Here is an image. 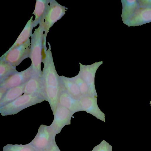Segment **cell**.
Returning a JSON list of instances; mask_svg holds the SVG:
<instances>
[{"label": "cell", "mask_w": 151, "mask_h": 151, "mask_svg": "<svg viewBox=\"0 0 151 151\" xmlns=\"http://www.w3.org/2000/svg\"><path fill=\"white\" fill-rule=\"evenodd\" d=\"M42 151V150H38V151Z\"/></svg>", "instance_id": "23"}, {"label": "cell", "mask_w": 151, "mask_h": 151, "mask_svg": "<svg viewBox=\"0 0 151 151\" xmlns=\"http://www.w3.org/2000/svg\"><path fill=\"white\" fill-rule=\"evenodd\" d=\"M46 100L39 96L24 94L13 101L0 107V113L3 116L16 114L30 106Z\"/></svg>", "instance_id": "3"}, {"label": "cell", "mask_w": 151, "mask_h": 151, "mask_svg": "<svg viewBox=\"0 0 151 151\" xmlns=\"http://www.w3.org/2000/svg\"><path fill=\"white\" fill-rule=\"evenodd\" d=\"M47 43L49 48L42 62L44 66L41 78L47 101L54 114L58 103L60 95L63 88L55 70L50 44Z\"/></svg>", "instance_id": "1"}, {"label": "cell", "mask_w": 151, "mask_h": 151, "mask_svg": "<svg viewBox=\"0 0 151 151\" xmlns=\"http://www.w3.org/2000/svg\"><path fill=\"white\" fill-rule=\"evenodd\" d=\"M67 9L55 0H47L46 8L39 24L46 37L50 29L65 14Z\"/></svg>", "instance_id": "4"}, {"label": "cell", "mask_w": 151, "mask_h": 151, "mask_svg": "<svg viewBox=\"0 0 151 151\" xmlns=\"http://www.w3.org/2000/svg\"><path fill=\"white\" fill-rule=\"evenodd\" d=\"M102 63V61L87 66L83 65L80 63V74L83 80L88 85L91 94H93L95 91L94 86L95 73L98 68Z\"/></svg>", "instance_id": "9"}, {"label": "cell", "mask_w": 151, "mask_h": 151, "mask_svg": "<svg viewBox=\"0 0 151 151\" xmlns=\"http://www.w3.org/2000/svg\"><path fill=\"white\" fill-rule=\"evenodd\" d=\"M43 151H60L55 139L52 143Z\"/></svg>", "instance_id": "21"}, {"label": "cell", "mask_w": 151, "mask_h": 151, "mask_svg": "<svg viewBox=\"0 0 151 151\" xmlns=\"http://www.w3.org/2000/svg\"><path fill=\"white\" fill-rule=\"evenodd\" d=\"M16 66L0 60V83L17 71Z\"/></svg>", "instance_id": "17"}, {"label": "cell", "mask_w": 151, "mask_h": 151, "mask_svg": "<svg viewBox=\"0 0 151 151\" xmlns=\"http://www.w3.org/2000/svg\"><path fill=\"white\" fill-rule=\"evenodd\" d=\"M24 94L37 95L44 98L47 101L41 77L37 75L33 76L26 83Z\"/></svg>", "instance_id": "10"}, {"label": "cell", "mask_w": 151, "mask_h": 151, "mask_svg": "<svg viewBox=\"0 0 151 151\" xmlns=\"http://www.w3.org/2000/svg\"><path fill=\"white\" fill-rule=\"evenodd\" d=\"M34 75V72L30 65L23 71H17L9 76L0 83V100L7 90L26 83Z\"/></svg>", "instance_id": "5"}, {"label": "cell", "mask_w": 151, "mask_h": 151, "mask_svg": "<svg viewBox=\"0 0 151 151\" xmlns=\"http://www.w3.org/2000/svg\"><path fill=\"white\" fill-rule=\"evenodd\" d=\"M71 114L69 109L58 103L53 114V120L50 125L56 134L59 133L65 126L70 124Z\"/></svg>", "instance_id": "8"}, {"label": "cell", "mask_w": 151, "mask_h": 151, "mask_svg": "<svg viewBox=\"0 0 151 151\" xmlns=\"http://www.w3.org/2000/svg\"><path fill=\"white\" fill-rule=\"evenodd\" d=\"M44 31L40 26L35 29L31 36L29 57L31 60L32 66L35 75L41 77L42 72L41 63L45 55L47 47L46 46V37Z\"/></svg>", "instance_id": "2"}, {"label": "cell", "mask_w": 151, "mask_h": 151, "mask_svg": "<svg viewBox=\"0 0 151 151\" xmlns=\"http://www.w3.org/2000/svg\"><path fill=\"white\" fill-rule=\"evenodd\" d=\"M31 42L29 39L17 47L9 49L0 58V60L16 66L26 58H29Z\"/></svg>", "instance_id": "6"}, {"label": "cell", "mask_w": 151, "mask_h": 151, "mask_svg": "<svg viewBox=\"0 0 151 151\" xmlns=\"http://www.w3.org/2000/svg\"><path fill=\"white\" fill-rule=\"evenodd\" d=\"M32 18L33 16H32L27 22L16 41L9 49L21 45L28 41L29 39V37H31L32 34L33 29L35 27L32 22Z\"/></svg>", "instance_id": "14"}, {"label": "cell", "mask_w": 151, "mask_h": 151, "mask_svg": "<svg viewBox=\"0 0 151 151\" xmlns=\"http://www.w3.org/2000/svg\"><path fill=\"white\" fill-rule=\"evenodd\" d=\"M3 151H37L29 143L22 145L8 144L3 148Z\"/></svg>", "instance_id": "18"}, {"label": "cell", "mask_w": 151, "mask_h": 151, "mask_svg": "<svg viewBox=\"0 0 151 151\" xmlns=\"http://www.w3.org/2000/svg\"><path fill=\"white\" fill-rule=\"evenodd\" d=\"M58 103L72 112L81 109L80 102L73 98L64 88L60 95Z\"/></svg>", "instance_id": "11"}, {"label": "cell", "mask_w": 151, "mask_h": 151, "mask_svg": "<svg viewBox=\"0 0 151 151\" xmlns=\"http://www.w3.org/2000/svg\"><path fill=\"white\" fill-rule=\"evenodd\" d=\"M112 146L105 140L94 147L91 151H112Z\"/></svg>", "instance_id": "20"}, {"label": "cell", "mask_w": 151, "mask_h": 151, "mask_svg": "<svg viewBox=\"0 0 151 151\" xmlns=\"http://www.w3.org/2000/svg\"><path fill=\"white\" fill-rule=\"evenodd\" d=\"M26 83L7 90L0 100V107L13 101L21 96L24 93Z\"/></svg>", "instance_id": "13"}, {"label": "cell", "mask_w": 151, "mask_h": 151, "mask_svg": "<svg viewBox=\"0 0 151 151\" xmlns=\"http://www.w3.org/2000/svg\"><path fill=\"white\" fill-rule=\"evenodd\" d=\"M56 134L50 126L41 124L35 137L29 143L37 151H43L55 139Z\"/></svg>", "instance_id": "7"}, {"label": "cell", "mask_w": 151, "mask_h": 151, "mask_svg": "<svg viewBox=\"0 0 151 151\" xmlns=\"http://www.w3.org/2000/svg\"><path fill=\"white\" fill-rule=\"evenodd\" d=\"M64 89L72 96L77 97L81 96V92L77 84L71 79L63 76H60Z\"/></svg>", "instance_id": "15"}, {"label": "cell", "mask_w": 151, "mask_h": 151, "mask_svg": "<svg viewBox=\"0 0 151 151\" xmlns=\"http://www.w3.org/2000/svg\"><path fill=\"white\" fill-rule=\"evenodd\" d=\"M150 105L151 106V101H150Z\"/></svg>", "instance_id": "22"}, {"label": "cell", "mask_w": 151, "mask_h": 151, "mask_svg": "<svg viewBox=\"0 0 151 151\" xmlns=\"http://www.w3.org/2000/svg\"><path fill=\"white\" fill-rule=\"evenodd\" d=\"M71 79L74 81L78 86L81 93L83 95L86 94L89 90L88 85L86 82L81 78L79 77H76L74 79Z\"/></svg>", "instance_id": "19"}, {"label": "cell", "mask_w": 151, "mask_h": 151, "mask_svg": "<svg viewBox=\"0 0 151 151\" xmlns=\"http://www.w3.org/2000/svg\"><path fill=\"white\" fill-rule=\"evenodd\" d=\"M79 102L83 109L95 115L100 119L102 120L104 119L93 98L89 97H83L80 99Z\"/></svg>", "instance_id": "12"}, {"label": "cell", "mask_w": 151, "mask_h": 151, "mask_svg": "<svg viewBox=\"0 0 151 151\" xmlns=\"http://www.w3.org/2000/svg\"><path fill=\"white\" fill-rule=\"evenodd\" d=\"M47 0H37L35 4V8L32 14L35 18L32 21L35 27L40 24L42 17L45 12Z\"/></svg>", "instance_id": "16"}]
</instances>
